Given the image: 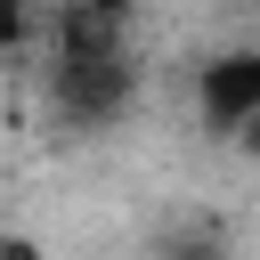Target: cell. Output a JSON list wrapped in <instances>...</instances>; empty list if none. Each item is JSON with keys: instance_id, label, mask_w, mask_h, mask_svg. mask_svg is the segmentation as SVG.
Listing matches in <instances>:
<instances>
[{"instance_id": "obj_1", "label": "cell", "mask_w": 260, "mask_h": 260, "mask_svg": "<svg viewBox=\"0 0 260 260\" xmlns=\"http://www.w3.org/2000/svg\"><path fill=\"white\" fill-rule=\"evenodd\" d=\"M32 81H41V106L57 130H114L130 106H138V41H130V16L122 8H65V16H41L32 24Z\"/></svg>"}, {"instance_id": "obj_2", "label": "cell", "mask_w": 260, "mask_h": 260, "mask_svg": "<svg viewBox=\"0 0 260 260\" xmlns=\"http://www.w3.org/2000/svg\"><path fill=\"white\" fill-rule=\"evenodd\" d=\"M195 106L219 138H244L260 122V49H219L195 65Z\"/></svg>"}, {"instance_id": "obj_3", "label": "cell", "mask_w": 260, "mask_h": 260, "mask_svg": "<svg viewBox=\"0 0 260 260\" xmlns=\"http://www.w3.org/2000/svg\"><path fill=\"white\" fill-rule=\"evenodd\" d=\"M0 260H49V244H32V236H16V228H0Z\"/></svg>"}]
</instances>
